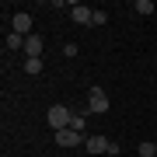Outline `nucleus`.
Returning <instances> with one entry per match:
<instances>
[{
    "label": "nucleus",
    "instance_id": "f257e3e1",
    "mask_svg": "<svg viewBox=\"0 0 157 157\" xmlns=\"http://www.w3.org/2000/svg\"><path fill=\"white\" fill-rule=\"evenodd\" d=\"M70 119H73V112L67 105H49V112H45V122L56 129V133L59 129H70Z\"/></svg>",
    "mask_w": 157,
    "mask_h": 157
},
{
    "label": "nucleus",
    "instance_id": "f03ea898",
    "mask_svg": "<svg viewBox=\"0 0 157 157\" xmlns=\"http://www.w3.org/2000/svg\"><path fill=\"white\" fill-rule=\"evenodd\" d=\"M91 112H94V115H105V112H108V94H105L101 87H91V91H87V115H91Z\"/></svg>",
    "mask_w": 157,
    "mask_h": 157
},
{
    "label": "nucleus",
    "instance_id": "7ed1b4c3",
    "mask_svg": "<svg viewBox=\"0 0 157 157\" xmlns=\"http://www.w3.org/2000/svg\"><path fill=\"white\" fill-rule=\"evenodd\" d=\"M11 32H17V35L28 39V35H32V14H28V11H17V14L11 17Z\"/></svg>",
    "mask_w": 157,
    "mask_h": 157
},
{
    "label": "nucleus",
    "instance_id": "20e7f679",
    "mask_svg": "<svg viewBox=\"0 0 157 157\" xmlns=\"http://www.w3.org/2000/svg\"><path fill=\"white\" fill-rule=\"evenodd\" d=\"M108 143H112V140H108V136H101V133L84 136V147H87L91 154H108Z\"/></svg>",
    "mask_w": 157,
    "mask_h": 157
},
{
    "label": "nucleus",
    "instance_id": "39448f33",
    "mask_svg": "<svg viewBox=\"0 0 157 157\" xmlns=\"http://www.w3.org/2000/svg\"><path fill=\"white\" fill-rule=\"evenodd\" d=\"M42 49H45V42L39 39V35H28V39H25V56H28V59H42Z\"/></svg>",
    "mask_w": 157,
    "mask_h": 157
},
{
    "label": "nucleus",
    "instance_id": "423d86ee",
    "mask_svg": "<svg viewBox=\"0 0 157 157\" xmlns=\"http://www.w3.org/2000/svg\"><path fill=\"white\" fill-rule=\"evenodd\" d=\"M56 147H84V136L73 129H59L56 133Z\"/></svg>",
    "mask_w": 157,
    "mask_h": 157
},
{
    "label": "nucleus",
    "instance_id": "0eeeda50",
    "mask_svg": "<svg viewBox=\"0 0 157 157\" xmlns=\"http://www.w3.org/2000/svg\"><path fill=\"white\" fill-rule=\"evenodd\" d=\"M91 14H94V7H87V4H73L70 7V17L77 25H91Z\"/></svg>",
    "mask_w": 157,
    "mask_h": 157
},
{
    "label": "nucleus",
    "instance_id": "6e6552de",
    "mask_svg": "<svg viewBox=\"0 0 157 157\" xmlns=\"http://www.w3.org/2000/svg\"><path fill=\"white\" fill-rule=\"evenodd\" d=\"M70 129L84 136V129H87V112H73V119H70Z\"/></svg>",
    "mask_w": 157,
    "mask_h": 157
},
{
    "label": "nucleus",
    "instance_id": "1a4fd4ad",
    "mask_svg": "<svg viewBox=\"0 0 157 157\" xmlns=\"http://www.w3.org/2000/svg\"><path fill=\"white\" fill-rule=\"evenodd\" d=\"M133 11H136V14H143V17H150L157 7H154V0H136V4H133Z\"/></svg>",
    "mask_w": 157,
    "mask_h": 157
},
{
    "label": "nucleus",
    "instance_id": "9d476101",
    "mask_svg": "<svg viewBox=\"0 0 157 157\" xmlns=\"http://www.w3.org/2000/svg\"><path fill=\"white\" fill-rule=\"evenodd\" d=\"M14 49H25V35H17V32L7 35V52H14Z\"/></svg>",
    "mask_w": 157,
    "mask_h": 157
},
{
    "label": "nucleus",
    "instance_id": "9b49d317",
    "mask_svg": "<svg viewBox=\"0 0 157 157\" xmlns=\"http://www.w3.org/2000/svg\"><path fill=\"white\" fill-rule=\"evenodd\" d=\"M45 67H42V59H25V73H32V77H39Z\"/></svg>",
    "mask_w": 157,
    "mask_h": 157
},
{
    "label": "nucleus",
    "instance_id": "f8f14e48",
    "mask_svg": "<svg viewBox=\"0 0 157 157\" xmlns=\"http://www.w3.org/2000/svg\"><path fill=\"white\" fill-rule=\"evenodd\" d=\"M136 150H140V157H157V143H140Z\"/></svg>",
    "mask_w": 157,
    "mask_h": 157
},
{
    "label": "nucleus",
    "instance_id": "ddd939ff",
    "mask_svg": "<svg viewBox=\"0 0 157 157\" xmlns=\"http://www.w3.org/2000/svg\"><path fill=\"white\" fill-rule=\"evenodd\" d=\"M91 25H108V11H94L91 14Z\"/></svg>",
    "mask_w": 157,
    "mask_h": 157
},
{
    "label": "nucleus",
    "instance_id": "4468645a",
    "mask_svg": "<svg viewBox=\"0 0 157 157\" xmlns=\"http://www.w3.org/2000/svg\"><path fill=\"white\" fill-rule=\"evenodd\" d=\"M63 56L73 59V56H77V45H73V42H63Z\"/></svg>",
    "mask_w": 157,
    "mask_h": 157
}]
</instances>
